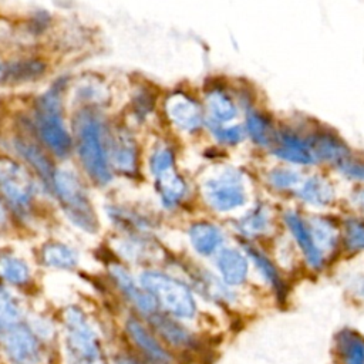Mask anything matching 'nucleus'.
I'll return each instance as SVG.
<instances>
[{"instance_id":"1","label":"nucleus","mask_w":364,"mask_h":364,"mask_svg":"<svg viewBox=\"0 0 364 364\" xmlns=\"http://www.w3.org/2000/svg\"><path fill=\"white\" fill-rule=\"evenodd\" d=\"M75 146L80 162L88 176L100 185L111 181V166L108 155V136L104 122L91 108H82L74 119Z\"/></svg>"},{"instance_id":"2","label":"nucleus","mask_w":364,"mask_h":364,"mask_svg":"<svg viewBox=\"0 0 364 364\" xmlns=\"http://www.w3.org/2000/svg\"><path fill=\"white\" fill-rule=\"evenodd\" d=\"M63 324L67 364H108L94 324L78 306L65 309Z\"/></svg>"},{"instance_id":"3","label":"nucleus","mask_w":364,"mask_h":364,"mask_svg":"<svg viewBox=\"0 0 364 364\" xmlns=\"http://www.w3.org/2000/svg\"><path fill=\"white\" fill-rule=\"evenodd\" d=\"M313 122L309 118L279 119L274 142L266 156L306 171L318 168L310 142Z\"/></svg>"},{"instance_id":"4","label":"nucleus","mask_w":364,"mask_h":364,"mask_svg":"<svg viewBox=\"0 0 364 364\" xmlns=\"http://www.w3.org/2000/svg\"><path fill=\"white\" fill-rule=\"evenodd\" d=\"M61 91L54 85L40 95L34 111L38 138L57 158H67L73 149V138L64 124L61 111Z\"/></svg>"},{"instance_id":"5","label":"nucleus","mask_w":364,"mask_h":364,"mask_svg":"<svg viewBox=\"0 0 364 364\" xmlns=\"http://www.w3.org/2000/svg\"><path fill=\"white\" fill-rule=\"evenodd\" d=\"M50 188L73 225L88 233H94L98 229L94 208L82 182L74 172L67 169L54 171Z\"/></svg>"},{"instance_id":"6","label":"nucleus","mask_w":364,"mask_h":364,"mask_svg":"<svg viewBox=\"0 0 364 364\" xmlns=\"http://www.w3.org/2000/svg\"><path fill=\"white\" fill-rule=\"evenodd\" d=\"M249 175L242 169L223 166L219 172L206 178L202 195L206 205L215 212H233L249 202Z\"/></svg>"},{"instance_id":"7","label":"nucleus","mask_w":364,"mask_h":364,"mask_svg":"<svg viewBox=\"0 0 364 364\" xmlns=\"http://www.w3.org/2000/svg\"><path fill=\"white\" fill-rule=\"evenodd\" d=\"M139 284L151 294L156 306L173 317L191 318L196 313V303L189 287L179 279L146 270L139 276Z\"/></svg>"},{"instance_id":"8","label":"nucleus","mask_w":364,"mask_h":364,"mask_svg":"<svg viewBox=\"0 0 364 364\" xmlns=\"http://www.w3.org/2000/svg\"><path fill=\"white\" fill-rule=\"evenodd\" d=\"M34 191L27 171L13 159L0 156V192L16 213L24 216L30 212Z\"/></svg>"},{"instance_id":"9","label":"nucleus","mask_w":364,"mask_h":364,"mask_svg":"<svg viewBox=\"0 0 364 364\" xmlns=\"http://www.w3.org/2000/svg\"><path fill=\"white\" fill-rule=\"evenodd\" d=\"M0 344L11 364H40L43 361L40 337L23 320L0 333Z\"/></svg>"},{"instance_id":"10","label":"nucleus","mask_w":364,"mask_h":364,"mask_svg":"<svg viewBox=\"0 0 364 364\" xmlns=\"http://www.w3.org/2000/svg\"><path fill=\"white\" fill-rule=\"evenodd\" d=\"M338 179L327 169H309L294 195V199L301 205L323 210L331 208L338 200Z\"/></svg>"},{"instance_id":"11","label":"nucleus","mask_w":364,"mask_h":364,"mask_svg":"<svg viewBox=\"0 0 364 364\" xmlns=\"http://www.w3.org/2000/svg\"><path fill=\"white\" fill-rule=\"evenodd\" d=\"M242 122L247 141L266 156L274 142L279 118L257 102H250L243 109Z\"/></svg>"},{"instance_id":"12","label":"nucleus","mask_w":364,"mask_h":364,"mask_svg":"<svg viewBox=\"0 0 364 364\" xmlns=\"http://www.w3.org/2000/svg\"><path fill=\"white\" fill-rule=\"evenodd\" d=\"M310 142L317 166L327 171H330L353 149V146L348 145L336 129L317 121L311 125Z\"/></svg>"},{"instance_id":"13","label":"nucleus","mask_w":364,"mask_h":364,"mask_svg":"<svg viewBox=\"0 0 364 364\" xmlns=\"http://www.w3.org/2000/svg\"><path fill=\"white\" fill-rule=\"evenodd\" d=\"M266 158L267 164H263L259 171V182L273 195L294 198L307 171L274 161L269 156Z\"/></svg>"},{"instance_id":"14","label":"nucleus","mask_w":364,"mask_h":364,"mask_svg":"<svg viewBox=\"0 0 364 364\" xmlns=\"http://www.w3.org/2000/svg\"><path fill=\"white\" fill-rule=\"evenodd\" d=\"M242 97H236L225 87H213L205 97V125H228L243 117Z\"/></svg>"},{"instance_id":"15","label":"nucleus","mask_w":364,"mask_h":364,"mask_svg":"<svg viewBox=\"0 0 364 364\" xmlns=\"http://www.w3.org/2000/svg\"><path fill=\"white\" fill-rule=\"evenodd\" d=\"M171 122L183 132H195L205 124V112L199 104L185 94H173L165 102Z\"/></svg>"},{"instance_id":"16","label":"nucleus","mask_w":364,"mask_h":364,"mask_svg":"<svg viewBox=\"0 0 364 364\" xmlns=\"http://www.w3.org/2000/svg\"><path fill=\"white\" fill-rule=\"evenodd\" d=\"M282 219H283L286 228L289 229L291 237L296 240L297 246L300 247L301 253L304 255L307 263L314 269H320L323 266L324 256L317 249V246L313 240L306 216L301 212H299L297 209H286L282 213Z\"/></svg>"},{"instance_id":"17","label":"nucleus","mask_w":364,"mask_h":364,"mask_svg":"<svg viewBox=\"0 0 364 364\" xmlns=\"http://www.w3.org/2000/svg\"><path fill=\"white\" fill-rule=\"evenodd\" d=\"M108 155L112 166L124 175L138 172V148L125 129H117L108 138Z\"/></svg>"},{"instance_id":"18","label":"nucleus","mask_w":364,"mask_h":364,"mask_svg":"<svg viewBox=\"0 0 364 364\" xmlns=\"http://www.w3.org/2000/svg\"><path fill=\"white\" fill-rule=\"evenodd\" d=\"M109 272H111V276H112L115 284L121 290V293L127 297V300L141 314H144L148 318L151 314L158 311V306H156L155 300L151 297V294L139 283H136L129 276L127 269H124L119 264H115V266L109 267Z\"/></svg>"},{"instance_id":"19","label":"nucleus","mask_w":364,"mask_h":364,"mask_svg":"<svg viewBox=\"0 0 364 364\" xmlns=\"http://www.w3.org/2000/svg\"><path fill=\"white\" fill-rule=\"evenodd\" d=\"M128 337L135 347L144 354L149 364H173L171 354L164 346L152 336V333L138 320L129 318L125 326Z\"/></svg>"},{"instance_id":"20","label":"nucleus","mask_w":364,"mask_h":364,"mask_svg":"<svg viewBox=\"0 0 364 364\" xmlns=\"http://www.w3.org/2000/svg\"><path fill=\"white\" fill-rule=\"evenodd\" d=\"M310 233L323 256L333 252L341 242V222L330 215L314 213L306 216Z\"/></svg>"},{"instance_id":"21","label":"nucleus","mask_w":364,"mask_h":364,"mask_svg":"<svg viewBox=\"0 0 364 364\" xmlns=\"http://www.w3.org/2000/svg\"><path fill=\"white\" fill-rule=\"evenodd\" d=\"M273 216L270 206L266 202H256L249 208L242 218L237 219V230L247 239L266 235L272 229Z\"/></svg>"},{"instance_id":"22","label":"nucleus","mask_w":364,"mask_h":364,"mask_svg":"<svg viewBox=\"0 0 364 364\" xmlns=\"http://www.w3.org/2000/svg\"><path fill=\"white\" fill-rule=\"evenodd\" d=\"M216 266L223 282L229 286L242 284L247 277V259L237 249H220L216 256Z\"/></svg>"},{"instance_id":"23","label":"nucleus","mask_w":364,"mask_h":364,"mask_svg":"<svg viewBox=\"0 0 364 364\" xmlns=\"http://www.w3.org/2000/svg\"><path fill=\"white\" fill-rule=\"evenodd\" d=\"M188 235L193 249L202 256H210L219 252L223 243V233L219 226L206 220L192 223Z\"/></svg>"},{"instance_id":"24","label":"nucleus","mask_w":364,"mask_h":364,"mask_svg":"<svg viewBox=\"0 0 364 364\" xmlns=\"http://www.w3.org/2000/svg\"><path fill=\"white\" fill-rule=\"evenodd\" d=\"M13 145H14L16 152L27 164H30L37 171V173L41 176V179L50 186L54 171L51 168L50 158L46 155V152L34 141L27 139V138H16Z\"/></svg>"},{"instance_id":"25","label":"nucleus","mask_w":364,"mask_h":364,"mask_svg":"<svg viewBox=\"0 0 364 364\" xmlns=\"http://www.w3.org/2000/svg\"><path fill=\"white\" fill-rule=\"evenodd\" d=\"M155 182L161 202L168 209L178 206L188 193L186 182L175 172V169L159 173L155 176Z\"/></svg>"},{"instance_id":"26","label":"nucleus","mask_w":364,"mask_h":364,"mask_svg":"<svg viewBox=\"0 0 364 364\" xmlns=\"http://www.w3.org/2000/svg\"><path fill=\"white\" fill-rule=\"evenodd\" d=\"M330 172L343 182H348L353 186L364 185V152L355 151L354 148L341 158Z\"/></svg>"},{"instance_id":"27","label":"nucleus","mask_w":364,"mask_h":364,"mask_svg":"<svg viewBox=\"0 0 364 364\" xmlns=\"http://www.w3.org/2000/svg\"><path fill=\"white\" fill-rule=\"evenodd\" d=\"M336 344L341 364H364V338L357 331L341 330Z\"/></svg>"},{"instance_id":"28","label":"nucleus","mask_w":364,"mask_h":364,"mask_svg":"<svg viewBox=\"0 0 364 364\" xmlns=\"http://www.w3.org/2000/svg\"><path fill=\"white\" fill-rule=\"evenodd\" d=\"M41 262L48 267L73 269L78 263L77 252L65 243L48 242L41 247Z\"/></svg>"},{"instance_id":"29","label":"nucleus","mask_w":364,"mask_h":364,"mask_svg":"<svg viewBox=\"0 0 364 364\" xmlns=\"http://www.w3.org/2000/svg\"><path fill=\"white\" fill-rule=\"evenodd\" d=\"M152 327L161 334L164 340H166L169 344L175 347L188 346L191 343V334L175 320L164 316L159 311H155L148 317Z\"/></svg>"},{"instance_id":"30","label":"nucleus","mask_w":364,"mask_h":364,"mask_svg":"<svg viewBox=\"0 0 364 364\" xmlns=\"http://www.w3.org/2000/svg\"><path fill=\"white\" fill-rule=\"evenodd\" d=\"M0 279L16 286H23L30 280V269L26 262L14 255H0Z\"/></svg>"},{"instance_id":"31","label":"nucleus","mask_w":364,"mask_h":364,"mask_svg":"<svg viewBox=\"0 0 364 364\" xmlns=\"http://www.w3.org/2000/svg\"><path fill=\"white\" fill-rule=\"evenodd\" d=\"M243 247H245L246 253L249 255V257L256 264V267L259 269V272L263 274V277L272 284V287L274 289L277 296L282 297L284 286H283V282H282L280 274L277 273L274 264L269 260V257L264 253H262L259 249H256L250 243H243Z\"/></svg>"},{"instance_id":"32","label":"nucleus","mask_w":364,"mask_h":364,"mask_svg":"<svg viewBox=\"0 0 364 364\" xmlns=\"http://www.w3.org/2000/svg\"><path fill=\"white\" fill-rule=\"evenodd\" d=\"M341 242L350 252L364 250V219L348 216L341 222Z\"/></svg>"},{"instance_id":"33","label":"nucleus","mask_w":364,"mask_h":364,"mask_svg":"<svg viewBox=\"0 0 364 364\" xmlns=\"http://www.w3.org/2000/svg\"><path fill=\"white\" fill-rule=\"evenodd\" d=\"M208 129L215 141L223 146H237L247 139L242 121L228 125H210Z\"/></svg>"},{"instance_id":"34","label":"nucleus","mask_w":364,"mask_h":364,"mask_svg":"<svg viewBox=\"0 0 364 364\" xmlns=\"http://www.w3.org/2000/svg\"><path fill=\"white\" fill-rule=\"evenodd\" d=\"M21 321V309L17 300L0 286V333Z\"/></svg>"},{"instance_id":"35","label":"nucleus","mask_w":364,"mask_h":364,"mask_svg":"<svg viewBox=\"0 0 364 364\" xmlns=\"http://www.w3.org/2000/svg\"><path fill=\"white\" fill-rule=\"evenodd\" d=\"M149 168H151V172L154 176H158L159 173L175 169L173 151L166 145H161V146L155 148L151 155V159H149Z\"/></svg>"},{"instance_id":"36","label":"nucleus","mask_w":364,"mask_h":364,"mask_svg":"<svg viewBox=\"0 0 364 364\" xmlns=\"http://www.w3.org/2000/svg\"><path fill=\"white\" fill-rule=\"evenodd\" d=\"M44 71V65L37 61H24V63H17L16 67L10 70V75H13L16 80H31Z\"/></svg>"},{"instance_id":"37","label":"nucleus","mask_w":364,"mask_h":364,"mask_svg":"<svg viewBox=\"0 0 364 364\" xmlns=\"http://www.w3.org/2000/svg\"><path fill=\"white\" fill-rule=\"evenodd\" d=\"M347 203L357 213V216L364 219V185L363 186H351L347 195Z\"/></svg>"},{"instance_id":"38","label":"nucleus","mask_w":364,"mask_h":364,"mask_svg":"<svg viewBox=\"0 0 364 364\" xmlns=\"http://www.w3.org/2000/svg\"><path fill=\"white\" fill-rule=\"evenodd\" d=\"M115 364H142V363H139L138 360H135L132 357H121L117 360Z\"/></svg>"},{"instance_id":"39","label":"nucleus","mask_w":364,"mask_h":364,"mask_svg":"<svg viewBox=\"0 0 364 364\" xmlns=\"http://www.w3.org/2000/svg\"><path fill=\"white\" fill-rule=\"evenodd\" d=\"M7 223V216H6V210L3 208V205L0 203V229H3Z\"/></svg>"},{"instance_id":"40","label":"nucleus","mask_w":364,"mask_h":364,"mask_svg":"<svg viewBox=\"0 0 364 364\" xmlns=\"http://www.w3.org/2000/svg\"><path fill=\"white\" fill-rule=\"evenodd\" d=\"M4 67H3V64H1V61H0V80L4 77Z\"/></svg>"}]
</instances>
